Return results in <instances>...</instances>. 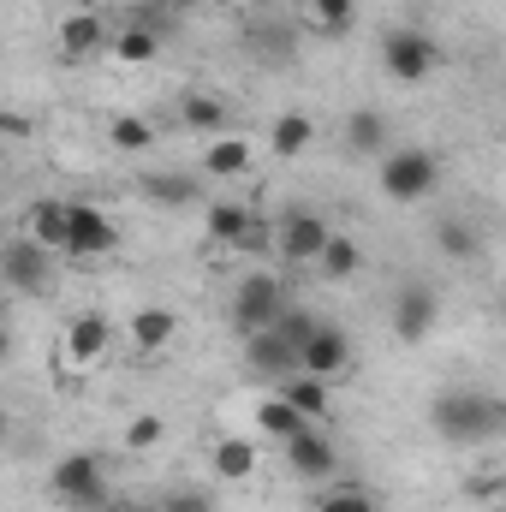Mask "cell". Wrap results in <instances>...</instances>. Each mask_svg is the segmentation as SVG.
Instances as JSON below:
<instances>
[{
    "label": "cell",
    "instance_id": "cell-1",
    "mask_svg": "<svg viewBox=\"0 0 506 512\" xmlns=\"http://www.w3.org/2000/svg\"><path fill=\"white\" fill-rule=\"evenodd\" d=\"M429 423L447 447H483L506 435V405L483 387H441L429 399Z\"/></svg>",
    "mask_w": 506,
    "mask_h": 512
},
{
    "label": "cell",
    "instance_id": "cell-2",
    "mask_svg": "<svg viewBox=\"0 0 506 512\" xmlns=\"http://www.w3.org/2000/svg\"><path fill=\"white\" fill-rule=\"evenodd\" d=\"M376 167H381V197H387V203H405V209L423 203V197H435V185H441V155L423 149V143L387 149Z\"/></svg>",
    "mask_w": 506,
    "mask_h": 512
},
{
    "label": "cell",
    "instance_id": "cell-3",
    "mask_svg": "<svg viewBox=\"0 0 506 512\" xmlns=\"http://www.w3.org/2000/svg\"><path fill=\"white\" fill-rule=\"evenodd\" d=\"M435 66H441V48H435V36H429V30L399 24V30H387V36H381V72H387L393 84H429V78H435Z\"/></svg>",
    "mask_w": 506,
    "mask_h": 512
},
{
    "label": "cell",
    "instance_id": "cell-4",
    "mask_svg": "<svg viewBox=\"0 0 506 512\" xmlns=\"http://www.w3.org/2000/svg\"><path fill=\"white\" fill-rule=\"evenodd\" d=\"M48 495L72 512H102L108 507V471H102V459L96 453H66L54 465V477H48Z\"/></svg>",
    "mask_w": 506,
    "mask_h": 512
},
{
    "label": "cell",
    "instance_id": "cell-5",
    "mask_svg": "<svg viewBox=\"0 0 506 512\" xmlns=\"http://www.w3.org/2000/svg\"><path fill=\"white\" fill-rule=\"evenodd\" d=\"M0 280L18 292V298H48L54 292V251L30 245L24 233L0 245Z\"/></svg>",
    "mask_w": 506,
    "mask_h": 512
},
{
    "label": "cell",
    "instance_id": "cell-6",
    "mask_svg": "<svg viewBox=\"0 0 506 512\" xmlns=\"http://www.w3.org/2000/svg\"><path fill=\"white\" fill-rule=\"evenodd\" d=\"M286 304H292V298H286L280 274L256 268V274L239 280V292H233V328H239V334H262V328H274V316H280Z\"/></svg>",
    "mask_w": 506,
    "mask_h": 512
},
{
    "label": "cell",
    "instance_id": "cell-7",
    "mask_svg": "<svg viewBox=\"0 0 506 512\" xmlns=\"http://www.w3.org/2000/svg\"><path fill=\"white\" fill-rule=\"evenodd\" d=\"M328 233H334L328 215L298 203V209L274 227V251H280V262H292V268H310V262L322 256V245H328Z\"/></svg>",
    "mask_w": 506,
    "mask_h": 512
},
{
    "label": "cell",
    "instance_id": "cell-8",
    "mask_svg": "<svg viewBox=\"0 0 506 512\" xmlns=\"http://www.w3.org/2000/svg\"><path fill=\"white\" fill-rule=\"evenodd\" d=\"M435 322H441V298H435V286L405 280V286L393 292V340L423 346V340L435 334Z\"/></svg>",
    "mask_w": 506,
    "mask_h": 512
},
{
    "label": "cell",
    "instance_id": "cell-9",
    "mask_svg": "<svg viewBox=\"0 0 506 512\" xmlns=\"http://www.w3.org/2000/svg\"><path fill=\"white\" fill-rule=\"evenodd\" d=\"M120 245V227L96 209V203H66V245L60 251L78 256V262H96Z\"/></svg>",
    "mask_w": 506,
    "mask_h": 512
},
{
    "label": "cell",
    "instance_id": "cell-10",
    "mask_svg": "<svg viewBox=\"0 0 506 512\" xmlns=\"http://www.w3.org/2000/svg\"><path fill=\"white\" fill-rule=\"evenodd\" d=\"M280 453H286V465H292L304 483H334V471H340V447L328 441L322 423H304L292 441H280Z\"/></svg>",
    "mask_w": 506,
    "mask_h": 512
},
{
    "label": "cell",
    "instance_id": "cell-11",
    "mask_svg": "<svg viewBox=\"0 0 506 512\" xmlns=\"http://www.w3.org/2000/svg\"><path fill=\"white\" fill-rule=\"evenodd\" d=\"M298 370H304V376H316V382L346 376V370H352V334H346V328H334V322H316V334L298 346Z\"/></svg>",
    "mask_w": 506,
    "mask_h": 512
},
{
    "label": "cell",
    "instance_id": "cell-12",
    "mask_svg": "<svg viewBox=\"0 0 506 512\" xmlns=\"http://www.w3.org/2000/svg\"><path fill=\"white\" fill-rule=\"evenodd\" d=\"M108 346H114L108 316H72V322H66V334H60V358H66V364H78V370L102 364V358H108Z\"/></svg>",
    "mask_w": 506,
    "mask_h": 512
},
{
    "label": "cell",
    "instance_id": "cell-13",
    "mask_svg": "<svg viewBox=\"0 0 506 512\" xmlns=\"http://www.w3.org/2000/svg\"><path fill=\"white\" fill-rule=\"evenodd\" d=\"M126 340H131V352H143V358L167 352V346L179 340V310H173V304H143V310H131Z\"/></svg>",
    "mask_w": 506,
    "mask_h": 512
},
{
    "label": "cell",
    "instance_id": "cell-14",
    "mask_svg": "<svg viewBox=\"0 0 506 512\" xmlns=\"http://www.w3.org/2000/svg\"><path fill=\"white\" fill-rule=\"evenodd\" d=\"M245 370L280 387L286 376H298V352H292L274 328H262V334H245Z\"/></svg>",
    "mask_w": 506,
    "mask_h": 512
},
{
    "label": "cell",
    "instance_id": "cell-15",
    "mask_svg": "<svg viewBox=\"0 0 506 512\" xmlns=\"http://www.w3.org/2000/svg\"><path fill=\"white\" fill-rule=\"evenodd\" d=\"M310 143H316V114H304V108L274 114V126H268V155L274 161H298Z\"/></svg>",
    "mask_w": 506,
    "mask_h": 512
},
{
    "label": "cell",
    "instance_id": "cell-16",
    "mask_svg": "<svg viewBox=\"0 0 506 512\" xmlns=\"http://www.w3.org/2000/svg\"><path fill=\"white\" fill-rule=\"evenodd\" d=\"M137 191L161 209H191V203H203V173H143Z\"/></svg>",
    "mask_w": 506,
    "mask_h": 512
},
{
    "label": "cell",
    "instance_id": "cell-17",
    "mask_svg": "<svg viewBox=\"0 0 506 512\" xmlns=\"http://www.w3.org/2000/svg\"><path fill=\"white\" fill-rule=\"evenodd\" d=\"M346 149L364 155V161H381L393 143H387V114L381 108H352L346 114Z\"/></svg>",
    "mask_w": 506,
    "mask_h": 512
},
{
    "label": "cell",
    "instance_id": "cell-18",
    "mask_svg": "<svg viewBox=\"0 0 506 512\" xmlns=\"http://www.w3.org/2000/svg\"><path fill=\"white\" fill-rule=\"evenodd\" d=\"M24 239L42 245V251H60L66 245V203L60 197H36L24 209Z\"/></svg>",
    "mask_w": 506,
    "mask_h": 512
},
{
    "label": "cell",
    "instance_id": "cell-19",
    "mask_svg": "<svg viewBox=\"0 0 506 512\" xmlns=\"http://www.w3.org/2000/svg\"><path fill=\"white\" fill-rule=\"evenodd\" d=\"M102 42H108L102 12H72V18H60V54H66V60H90Z\"/></svg>",
    "mask_w": 506,
    "mask_h": 512
},
{
    "label": "cell",
    "instance_id": "cell-20",
    "mask_svg": "<svg viewBox=\"0 0 506 512\" xmlns=\"http://www.w3.org/2000/svg\"><path fill=\"white\" fill-rule=\"evenodd\" d=\"M209 465H215V477H221V483H251L256 465H262V447L245 441V435H227V441L209 453Z\"/></svg>",
    "mask_w": 506,
    "mask_h": 512
},
{
    "label": "cell",
    "instance_id": "cell-21",
    "mask_svg": "<svg viewBox=\"0 0 506 512\" xmlns=\"http://www.w3.org/2000/svg\"><path fill=\"white\" fill-rule=\"evenodd\" d=\"M256 149L245 143V137H233V131H221L215 143H209V155H203V173L209 179H239V173H251Z\"/></svg>",
    "mask_w": 506,
    "mask_h": 512
},
{
    "label": "cell",
    "instance_id": "cell-22",
    "mask_svg": "<svg viewBox=\"0 0 506 512\" xmlns=\"http://www.w3.org/2000/svg\"><path fill=\"white\" fill-rule=\"evenodd\" d=\"M179 120H185L191 131H203V137H221V131L233 126V108H227V96L197 90V96H185V102H179Z\"/></svg>",
    "mask_w": 506,
    "mask_h": 512
},
{
    "label": "cell",
    "instance_id": "cell-23",
    "mask_svg": "<svg viewBox=\"0 0 506 512\" xmlns=\"http://www.w3.org/2000/svg\"><path fill=\"white\" fill-rule=\"evenodd\" d=\"M251 203H233V197H221V203H209V209H203V233H209V239H215V245H227V251H233V245H239V233H245V227H251Z\"/></svg>",
    "mask_w": 506,
    "mask_h": 512
},
{
    "label": "cell",
    "instance_id": "cell-24",
    "mask_svg": "<svg viewBox=\"0 0 506 512\" xmlns=\"http://www.w3.org/2000/svg\"><path fill=\"white\" fill-rule=\"evenodd\" d=\"M274 393H280L304 423H322V417H328V382H316V376H304V370H298V376H286Z\"/></svg>",
    "mask_w": 506,
    "mask_h": 512
},
{
    "label": "cell",
    "instance_id": "cell-25",
    "mask_svg": "<svg viewBox=\"0 0 506 512\" xmlns=\"http://www.w3.org/2000/svg\"><path fill=\"white\" fill-rule=\"evenodd\" d=\"M435 245H441V256H453V262H477L483 256V227L465 221V215H447L435 227Z\"/></svg>",
    "mask_w": 506,
    "mask_h": 512
},
{
    "label": "cell",
    "instance_id": "cell-26",
    "mask_svg": "<svg viewBox=\"0 0 506 512\" xmlns=\"http://www.w3.org/2000/svg\"><path fill=\"white\" fill-rule=\"evenodd\" d=\"M322 280H352L358 268H364V251H358V239H346V233H328V245H322V256L310 262Z\"/></svg>",
    "mask_w": 506,
    "mask_h": 512
},
{
    "label": "cell",
    "instance_id": "cell-27",
    "mask_svg": "<svg viewBox=\"0 0 506 512\" xmlns=\"http://www.w3.org/2000/svg\"><path fill=\"white\" fill-rule=\"evenodd\" d=\"M256 429H262V435H268V441L280 447V441H292V435L304 429V417H298V411H292V405H286L280 393H268V399L256 405Z\"/></svg>",
    "mask_w": 506,
    "mask_h": 512
},
{
    "label": "cell",
    "instance_id": "cell-28",
    "mask_svg": "<svg viewBox=\"0 0 506 512\" xmlns=\"http://www.w3.org/2000/svg\"><path fill=\"white\" fill-rule=\"evenodd\" d=\"M155 54H161V36L143 30V24H126V30L114 36V60H120V66H149Z\"/></svg>",
    "mask_w": 506,
    "mask_h": 512
},
{
    "label": "cell",
    "instance_id": "cell-29",
    "mask_svg": "<svg viewBox=\"0 0 506 512\" xmlns=\"http://www.w3.org/2000/svg\"><path fill=\"white\" fill-rule=\"evenodd\" d=\"M316 512H376V495L364 483H334V489H322Z\"/></svg>",
    "mask_w": 506,
    "mask_h": 512
},
{
    "label": "cell",
    "instance_id": "cell-30",
    "mask_svg": "<svg viewBox=\"0 0 506 512\" xmlns=\"http://www.w3.org/2000/svg\"><path fill=\"white\" fill-rule=\"evenodd\" d=\"M310 18L322 36H346L352 18H358V0H310Z\"/></svg>",
    "mask_w": 506,
    "mask_h": 512
},
{
    "label": "cell",
    "instance_id": "cell-31",
    "mask_svg": "<svg viewBox=\"0 0 506 512\" xmlns=\"http://www.w3.org/2000/svg\"><path fill=\"white\" fill-rule=\"evenodd\" d=\"M108 143H114V149H126V155H143V149L155 143V126H149V120H137V114H120V120L108 126Z\"/></svg>",
    "mask_w": 506,
    "mask_h": 512
},
{
    "label": "cell",
    "instance_id": "cell-32",
    "mask_svg": "<svg viewBox=\"0 0 506 512\" xmlns=\"http://www.w3.org/2000/svg\"><path fill=\"white\" fill-rule=\"evenodd\" d=\"M316 322H322L316 310H298V304H286V310L274 316V334H280V340H286V346L298 352V346H304V340L316 334Z\"/></svg>",
    "mask_w": 506,
    "mask_h": 512
},
{
    "label": "cell",
    "instance_id": "cell-33",
    "mask_svg": "<svg viewBox=\"0 0 506 512\" xmlns=\"http://www.w3.org/2000/svg\"><path fill=\"white\" fill-rule=\"evenodd\" d=\"M161 435H167V423H161V417H137V423H126V447H131V453L161 447Z\"/></svg>",
    "mask_w": 506,
    "mask_h": 512
},
{
    "label": "cell",
    "instance_id": "cell-34",
    "mask_svg": "<svg viewBox=\"0 0 506 512\" xmlns=\"http://www.w3.org/2000/svg\"><path fill=\"white\" fill-rule=\"evenodd\" d=\"M233 251H251V256H262V251H274V227L262 221V215H251V227L239 233V245Z\"/></svg>",
    "mask_w": 506,
    "mask_h": 512
},
{
    "label": "cell",
    "instance_id": "cell-35",
    "mask_svg": "<svg viewBox=\"0 0 506 512\" xmlns=\"http://www.w3.org/2000/svg\"><path fill=\"white\" fill-rule=\"evenodd\" d=\"M161 512H215V501L197 495V489H173V495L161 501Z\"/></svg>",
    "mask_w": 506,
    "mask_h": 512
},
{
    "label": "cell",
    "instance_id": "cell-36",
    "mask_svg": "<svg viewBox=\"0 0 506 512\" xmlns=\"http://www.w3.org/2000/svg\"><path fill=\"white\" fill-rule=\"evenodd\" d=\"M36 131V120L30 114H12V108H0V137H30Z\"/></svg>",
    "mask_w": 506,
    "mask_h": 512
},
{
    "label": "cell",
    "instance_id": "cell-37",
    "mask_svg": "<svg viewBox=\"0 0 506 512\" xmlns=\"http://www.w3.org/2000/svg\"><path fill=\"white\" fill-rule=\"evenodd\" d=\"M12 358V328H6V310H0V364Z\"/></svg>",
    "mask_w": 506,
    "mask_h": 512
},
{
    "label": "cell",
    "instance_id": "cell-38",
    "mask_svg": "<svg viewBox=\"0 0 506 512\" xmlns=\"http://www.w3.org/2000/svg\"><path fill=\"white\" fill-rule=\"evenodd\" d=\"M0 441H6V411H0Z\"/></svg>",
    "mask_w": 506,
    "mask_h": 512
}]
</instances>
